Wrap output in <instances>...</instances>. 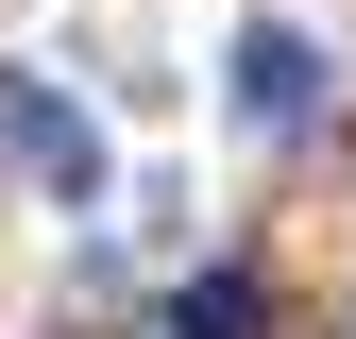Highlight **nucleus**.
<instances>
[{
  "label": "nucleus",
  "instance_id": "1",
  "mask_svg": "<svg viewBox=\"0 0 356 339\" xmlns=\"http://www.w3.org/2000/svg\"><path fill=\"white\" fill-rule=\"evenodd\" d=\"M0 136H17V170L51 204H102V119L85 102H51V85H0Z\"/></svg>",
  "mask_w": 356,
  "mask_h": 339
},
{
  "label": "nucleus",
  "instance_id": "2",
  "mask_svg": "<svg viewBox=\"0 0 356 339\" xmlns=\"http://www.w3.org/2000/svg\"><path fill=\"white\" fill-rule=\"evenodd\" d=\"M220 85H238V119H272V136H289V119H323V34H289V17H254Z\"/></svg>",
  "mask_w": 356,
  "mask_h": 339
},
{
  "label": "nucleus",
  "instance_id": "3",
  "mask_svg": "<svg viewBox=\"0 0 356 339\" xmlns=\"http://www.w3.org/2000/svg\"><path fill=\"white\" fill-rule=\"evenodd\" d=\"M153 339H272V272H187Z\"/></svg>",
  "mask_w": 356,
  "mask_h": 339
}]
</instances>
